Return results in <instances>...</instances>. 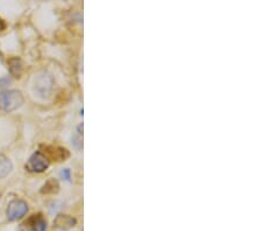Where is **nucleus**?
I'll list each match as a JSON object with an SVG mask.
<instances>
[{"label":"nucleus","instance_id":"nucleus-1","mask_svg":"<svg viewBox=\"0 0 262 231\" xmlns=\"http://www.w3.org/2000/svg\"><path fill=\"white\" fill-rule=\"evenodd\" d=\"M25 98L18 90H4L0 92V111L12 112L21 108Z\"/></svg>","mask_w":262,"mask_h":231},{"label":"nucleus","instance_id":"nucleus-2","mask_svg":"<svg viewBox=\"0 0 262 231\" xmlns=\"http://www.w3.org/2000/svg\"><path fill=\"white\" fill-rule=\"evenodd\" d=\"M54 86V78L49 73L42 72L35 77L34 82V91L38 93L39 97L46 98L50 95Z\"/></svg>","mask_w":262,"mask_h":231},{"label":"nucleus","instance_id":"nucleus-3","mask_svg":"<svg viewBox=\"0 0 262 231\" xmlns=\"http://www.w3.org/2000/svg\"><path fill=\"white\" fill-rule=\"evenodd\" d=\"M49 167V159L40 151H36L27 161L25 168L31 173H42Z\"/></svg>","mask_w":262,"mask_h":231},{"label":"nucleus","instance_id":"nucleus-4","mask_svg":"<svg viewBox=\"0 0 262 231\" xmlns=\"http://www.w3.org/2000/svg\"><path fill=\"white\" fill-rule=\"evenodd\" d=\"M28 212V206L23 200H13L9 202L7 210H6V215L9 221H18L22 219Z\"/></svg>","mask_w":262,"mask_h":231},{"label":"nucleus","instance_id":"nucleus-5","mask_svg":"<svg viewBox=\"0 0 262 231\" xmlns=\"http://www.w3.org/2000/svg\"><path fill=\"white\" fill-rule=\"evenodd\" d=\"M54 224H55L57 228H60V229L66 230V229H70V228L75 227L76 220L68 215H60V216H57V219L55 220Z\"/></svg>","mask_w":262,"mask_h":231},{"label":"nucleus","instance_id":"nucleus-6","mask_svg":"<svg viewBox=\"0 0 262 231\" xmlns=\"http://www.w3.org/2000/svg\"><path fill=\"white\" fill-rule=\"evenodd\" d=\"M13 165L7 156H5L4 154H0V179L7 176L9 173L12 172Z\"/></svg>","mask_w":262,"mask_h":231},{"label":"nucleus","instance_id":"nucleus-7","mask_svg":"<svg viewBox=\"0 0 262 231\" xmlns=\"http://www.w3.org/2000/svg\"><path fill=\"white\" fill-rule=\"evenodd\" d=\"M28 223L35 231H45L47 229V222L41 215H34L28 221Z\"/></svg>","mask_w":262,"mask_h":231},{"label":"nucleus","instance_id":"nucleus-8","mask_svg":"<svg viewBox=\"0 0 262 231\" xmlns=\"http://www.w3.org/2000/svg\"><path fill=\"white\" fill-rule=\"evenodd\" d=\"M72 144L78 150L82 149V146H83V125H79L78 127H77L75 135H73V138H72Z\"/></svg>","mask_w":262,"mask_h":231},{"label":"nucleus","instance_id":"nucleus-9","mask_svg":"<svg viewBox=\"0 0 262 231\" xmlns=\"http://www.w3.org/2000/svg\"><path fill=\"white\" fill-rule=\"evenodd\" d=\"M57 190H59V183H57L56 180H49V181L43 186V189L41 192L49 194V193H56Z\"/></svg>","mask_w":262,"mask_h":231},{"label":"nucleus","instance_id":"nucleus-10","mask_svg":"<svg viewBox=\"0 0 262 231\" xmlns=\"http://www.w3.org/2000/svg\"><path fill=\"white\" fill-rule=\"evenodd\" d=\"M16 231H35V230L33 229V227L31 226V224L27 222V223L21 224V226L18 228V230Z\"/></svg>","mask_w":262,"mask_h":231},{"label":"nucleus","instance_id":"nucleus-11","mask_svg":"<svg viewBox=\"0 0 262 231\" xmlns=\"http://www.w3.org/2000/svg\"><path fill=\"white\" fill-rule=\"evenodd\" d=\"M61 176L63 179H66V181H70V179H71V175H70V170L69 169H63L61 172Z\"/></svg>","mask_w":262,"mask_h":231},{"label":"nucleus","instance_id":"nucleus-12","mask_svg":"<svg viewBox=\"0 0 262 231\" xmlns=\"http://www.w3.org/2000/svg\"><path fill=\"white\" fill-rule=\"evenodd\" d=\"M4 28H5V23H4V21H2L1 19H0V31H2Z\"/></svg>","mask_w":262,"mask_h":231}]
</instances>
